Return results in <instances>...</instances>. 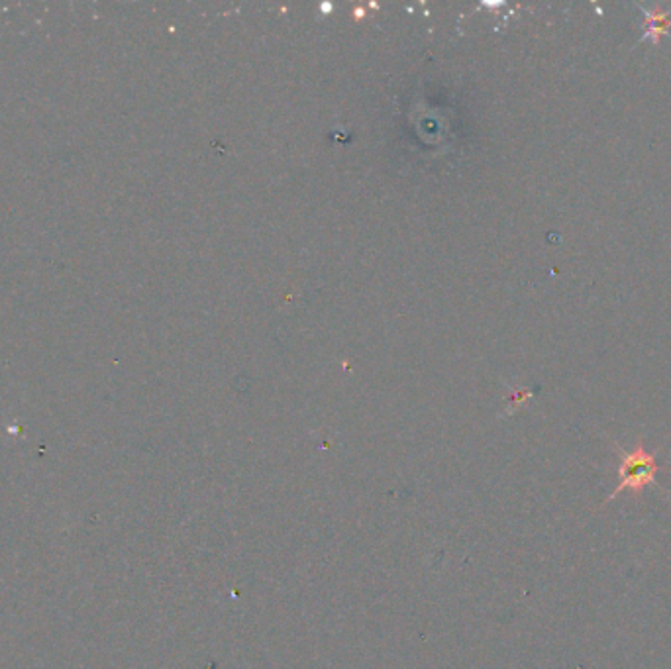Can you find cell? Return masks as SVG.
<instances>
[{
  "instance_id": "6da1fadb",
  "label": "cell",
  "mask_w": 671,
  "mask_h": 669,
  "mask_svg": "<svg viewBox=\"0 0 671 669\" xmlns=\"http://www.w3.org/2000/svg\"><path fill=\"white\" fill-rule=\"evenodd\" d=\"M656 475H658V462L642 446H636V450L628 454L624 452L620 460L619 487L613 491V495H609V501L619 497L620 493L626 489L640 491L646 485L656 483Z\"/></svg>"
},
{
  "instance_id": "7a4b0ae2",
  "label": "cell",
  "mask_w": 671,
  "mask_h": 669,
  "mask_svg": "<svg viewBox=\"0 0 671 669\" xmlns=\"http://www.w3.org/2000/svg\"><path fill=\"white\" fill-rule=\"evenodd\" d=\"M670 14L664 12L662 8H654L652 12H646V32L644 36L650 38L654 44L662 40V36L668 34L670 28Z\"/></svg>"
}]
</instances>
